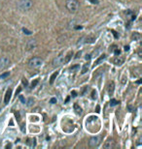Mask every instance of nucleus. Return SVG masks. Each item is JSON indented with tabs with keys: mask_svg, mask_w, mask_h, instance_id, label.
<instances>
[{
	"mask_svg": "<svg viewBox=\"0 0 142 149\" xmlns=\"http://www.w3.org/2000/svg\"><path fill=\"white\" fill-rule=\"evenodd\" d=\"M80 69V66L79 65H75V66H73V67H71L70 68V71H71V73H75V72H78V70Z\"/></svg>",
	"mask_w": 142,
	"mask_h": 149,
	"instance_id": "obj_17",
	"label": "nucleus"
},
{
	"mask_svg": "<svg viewBox=\"0 0 142 149\" xmlns=\"http://www.w3.org/2000/svg\"><path fill=\"white\" fill-rule=\"evenodd\" d=\"M65 7L68 10V12L74 14V13L78 12V10L80 8V2L78 0H66Z\"/></svg>",
	"mask_w": 142,
	"mask_h": 149,
	"instance_id": "obj_1",
	"label": "nucleus"
},
{
	"mask_svg": "<svg viewBox=\"0 0 142 149\" xmlns=\"http://www.w3.org/2000/svg\"><path fill=\"white\" fill-rule=\"evenodd\" d=\"M55 102H56V99H55V98H53V99L51 100V103H52V104H55Z\"/></svg>",
	"mask_w": 142,
	"mask_h": 149,
	"instance_id": "obj_26",
	"label": "nucleus"
},
{
	"mask_svg": "<svg viewBox=\"0 0 142 149\" xmlns=\"http://www.w3.org/2000/svg\"><path fill=\"white\" fill-rule=\"evenodd\" d=\"M11 65V60L7 56H1L0 57V70H4L8 68Z\"/></svg>",
	"mask_w": 142,
	"mask_h": 149,
	"instance_id": "obj_4",
	"label": "nucleus"
},
{
	"mask_svg": "<svg viewBox=\"0 0 142 149\" xmlns=\"http://www.w3.org/2000/svg\"><path fill=\"white\" fill-rule=\"evenodd\" d=\"M113 62H114V64L116 66H121L125 62V57L124 56H117L114 60H113Z\"/></svg>",
	"mask_w": 142,
	"mask_h": 149,
	"instance_id": "obj_9",
	"label": "nucleus"
},
{
	"mask_svg": "<svg viewBox=\"0 0 142 149\" xmlns=\"http://www.w3.org/2000/svg\"><path fill=\"white\" fill-rule=\"evenodd\" d=\"M20 99L22 100V102L23 104H25V101H24V99H23V97H22V96H20Z\"/></svg>",
	"mask_w": 142,
	"mask_h": 149,
	"instance_id": "obj_28",
	"label": "nucleus"
},
{
	"mask_svg": "<svg viewBox=\"0 0 142 149\" xmlns=\"http://www.w3.org/2000/svg\"><path fill=\"white\" fill-rule=\"evenodd\" d=\"M105 59H106V55L105 54H103V55H101L100 57H99L98 59H97V60L95 61V65H99V64H101L104 60H105Z\"/></svg>",
	"mask_w": 142,
	"mask_h": 149,
	"instance_id": "obj_13",
	"label": "nucleus"
},
{
	"mask_svg": "<svg viewBox=\"0 0 142 149\" xmlns=\"http://www.w3.org/2000/svg\"><path fill=\"white\" fill-rule=\"evenodd\" d=\"M100 142H101V138L95 136V137H93V138L90 139L89 144H90V146H92V147H97L99 144H100Z\"/></svg>",
	"mask_w": 142,
	"mask_h": 149,
	"instance_id": "obj_6",
	"label": "nucleus"
},
{
	"mask_svg": "<svg viewBox=\"0 0 142 149\" xmlns=\"http://www.w3.org/2000/svg\"><path fill=\"white\" fill-rule=\"evenodd\" d=\"M99 111H100V110H99V106H97L96 107V112H99Z\"/></svg>",
	"mask_w": 142,
	"mask_h": 149,
	"instance_id": "obj_31",
	"label": "nucleus"
},
{
	"mask_svg": "<svg viewBox=\"0 0 142 149\" xmlns=\"http://www.w3.org/2000/svg\"><path fill=\"white\" fill-rule=\"evenodd\" d=\"M22 82H23V84H25V85H26V84H27V81H26V80H25V79H22Z\"/></svg>",
	"mask_w": 142,
	"mask_h": 149,
	"instance_id": "obj_30",
	"label": "nucleus"
},
{
	"mask_svg": "<svg viewBox=\"0 0 142 149\" xmlns=\"http://www.w3.org/2000/svg\"><path fill=\"white\" fill-rule=\"evenodd\" d=\"M8 147H11V144H8V145H6V148H8Z\"/></svg>",
	"mask_w": 142,
	"mask_h": 149,
	"instance_id": "obj_35",
	"label": "nucleus"
},
{
	"mask_svg": "<svg viewBox=\"0 0 142 149\" xmlns=\"http://www.w3.org/2000/svg\"><path fill=\"white\" fill-rule=\"evenodd\" d=\"M10 74V73L9 72H7V73H4V74H2L1 76H0V79H5V78H7L8 76Z\"/></svg>",
	"mask_w": 142,
	"mask_h": 149,
	"instance_id": "obj_20",
	"label": "nucleus"
},
{
	"mask_svg": "<svg viewBox=\"0 0 142 149\" xmlns=\"http://www.w3.org/2000/svg\"><path fill=\"white\" fill-rule=\"evenodd\" d=\"M26 50H34L36 47H37V42H36V40H34V39H31V40H28L27 41V43H26Z\"/></svg>",
	"mask_w": 142,
	"mask_h": 149,
	"instance_id": "obj_7",
	"label": "nucleus"
},
{
	"mask_svg": "<svg viewBox=\"0 0 142 149\" xmlns=\"http://www.w3.org/2000/svg\"><path fill=\"white\" fill-rule=\"evenodd\" d=\"M64 54L61 53L60 54L59 56H56L55 59H54V61H53V66L54 67H56V66H60L64 63Z\"/></svg>",
	"mask_w": 142,
	"mask_h": 149,
	"instance_id": "obj_5",
	"label": "nucleus"
},
{
	"mask_svg": "<svg viewBox=\"0 0 142 149\" xmlns=\"http://www.w3.org/2000/svg\"><path fill=\"white\" fill-rule=\"evenodd\" d=\"M114 88H115V84H114V82H113V81H111L109 83V85H108V93H109V95H112L113 93H114Z\"/></svg>",
	"mask_w": 142,
	"mask_h": 149,
	"instance_id": "obj_11",
	"label": "nucleus"
},
{
	"mask_svg": "<svg viewBox=\"0 0 142 149\" xmlns=\"http://www.w3.org/2000/svg\"><path fill=\"white\" fill-rule=\"evenodd\" d=\"M38 82H39V79H34V81H32V83H31V87H32V88L35 87V86L38 84Z\"/></svg>",
	"mask_w": 142,
	"mask_h": 149,
	"instance_id": "obj_21",
	"label": "nucleus"
},
{
	"mask_svg": "<svg viewBox=\"0 0 142 149\" xmlns=\"http://www.w3.org/2000/svg\"><path fill=\"white\" fill-rule=\"evenodd\" d=\"M126 76L124 74V76L122 77V83H123V84H125V83H126Z\"/></svg>",
	"mask_w": 142,
	"mask_h": 149,
	"instance_id": "obj_24",
	"label": "nucleus"
},
{
	"mask_svg": "<svg viewBox=\"0 0 142 149\" xmlns=\"http://www.w3.org/2000/svg\"><path fill=\"white\" fill-rule=\"evenodd\" d=\"M131 39H140V34L137 33V32H135V33L131 36Z\"/></svg>",
	"mask_w": 142,
	"mask_h": 149,
	"instance_id": "obj_19",
	"label": "nucleus"
},
{
	"mask_svg": "<svg viewBox=\"0 0 142 149\" xmlns=\"http://www.w3.org/2000/svg\"><path fill=\"white\" fill-rule=\"evenodd\" d=\"M115 54H116V55H119V54H120V50L116 49V50H115Z\"/></svg>",
	"mask_w": 142,
	"mask_h": 149,
	"instance_id": "obj_27",
	"label": "nucleus"
},
{
	"mask_svg": "<svg viewBox=\"0 0 142 149\" xmlns=\"http://www.w3.org/2000/svg\"><path fill=\"white\" fill-rule=\"evenodd\" d=\"M86 40H87V41H86V43L91 44V43H93V42L95 41V38H94V37H91V36H90V37H87V38H86Z\"/></svg>",
	"mask_w": 142,
	"mask_h": 149,
	"instance_id": "obj_18",
	"label": "nucleus"
},
{
	"mask_svg": "<svg viewBox=\"0 0 142 149\" xmlns=\"http://www.w3.org/2000/svg\"><path fill=\"white\" fill-rule=\"evenodd\" d=\"M117 104H118V102H117L116 100H112V101H111V106H112V107H113V106H116Z\"/></svg>",
	"mask_w": 142,
	"mask_h": 149,
	"instance_id": "obj_22",
	"label": "nucleus"
},
{
	"mask_svg": "<svg viewBox=\"0 0 142 149\" xmlns=\"http://www.w3.org/2000/svg\"><path fill=\"white\" fill-rule=\"evenodd\" d=\"M12 97V90L11 89H8V90L6 91V94H5V98H4V103L5 104H8L10 99Z\"/></svg>",
	"mask_w": 142,
	"mask_h": 149,
	"instance_id": "obj_10",
	"label": "nucleus"
},
{
	"mask_svg": "<svg viewBox=\"0 0 142 149\" xmlns=\"http://www.w3.org/2000/svg\"><path fill=\"white\" fill-rule=\"evenodd\" d=\"M58 74H59V72H55V73L52 74V77H51V79H50V83H51V84H53V83H54V81H55V78L58 77Z\"/></svg>",
	"mask_w": 142,
	"mask_h": 149,
	"instance_id": "obj_15",
	"label": "nucleus"
},
{
	"mask_svg": "<svg viewBox=\"0 0 142 149\" xmlns=\"http://www.w3.org/2000/svg\"><path fill=\"white\" fill-rule=\"evenodd\" d=\"M90 69V64L89 63H86V64H84L83 68H82V71H81V74H86Z\"/></svg>",
	"mask_w": 142,
	"mask_h": 149,
	"instance_id": "obj_12",
	"label": "nucleus"
},
{
	"mask_svg": "<svg viewBox=\"0 0 142 149\" xmlns=\"http://www.w3.org/2000/svg\"><path fill=\"white\" fill-rule=\"evenodd\" d=\"M34 3L32 0H20L18 2V9L21 11H28L33 7Z\"/></svg>",
	"mask_w": 142,
	"mask_h": 149,
	"instance_id": "obj_2",
	"label": "nucleus"
},
{
	"mask_svg": "<svg viewBox=\"0 0 142 149\" xmlns=\"http://www.w3.org/2000/svg\"><path fill=\"white\" fill-rule=\"evenodd\" d=\"M71 95H72L73 97H75L76 96V91H72V92H71Z\"/></svg>",
	"mask_w": 142,
	"mask_h": 149,
	"instance_id": "obj_29",
	"label": "nucleus"
},
{
	"mask_svg": "<svg viewBox=\"0 0 142 149\" xmlns=\"http://www.w3.org/2000/svg\"><path fill=\"white\" fill-rule=\"evenodd\" d=\"M92 98H93V99H95V98H96V92H95V91H93V93H92Z\"/></svg>",
	"mask_w": 142,
	"mask_h": 149,
	"instance_id": "obj_25",
	"label": "nucleus"
},
{
	"mask_svg": "<svg viewBox=\"0 0 142 149\" xmlns=\"http://www.w3.org/2000/svg\"><path fill=\"white\" fill-rule=\"evenodd\" d=\"M103 147L106 149H113L115 147V141L113 140L112 139H109L105 141V143L103 144Z\"/></svg>",
	"mask_w": 142,
	"mask_h": 149,
	"instance_id": "obj_8",
	"label": "nucleus"
},
{
	"mask_svg": "<svg viewBox=\"0 0 142 149\" xmlns=\"http://www.w3.org/2000/svg\"><path fill=\"white\" fill-rule=\"evenodd\" d=\"M90 2H91L92 4H98V3H99L98 0H90Z\"/></svg>",
	"mask_w": 142,
	"mask_h": 149,
	"instance_id": "obj_23",
	"label": "nucleus"
},
{
	"mask_svg": "<svg viewBox=\"0 0 142 149\" xmlns=\"http://www.w3.org/2000/svg\"><path fill=\"white\" fill-rule=\"evenodd\" d=\"M80 55H81V52H78V53H77V55H76V58H78Z\"/></svg>",
	"mask_w": 142,
	"mask_h": 149,
	"instance_id": "obj_33",
	"label": "nucleus"
},
{
	"mask_svg": "<svg viewBox=\"0 0 142 149\" xmlns=\"http://www.w3.org/2000/svg\"><path fill=\"white\" fill-rule=\"evenodd\" d=\"M129 49H130L129 46H127V47H125V50H129Z\"/></svg>",
	"mask_w": 142,
	"mask_h": 149,
	"instance_id": "obj_32",
	"label": "nucleus"
},
{
	"mask_svg": "<svg viewBox=\"0 0 142 149\" xmlns=\"http://www.w3.org/2000/svg\"><path fill=\"white\" fill-rule=\"evenodd\" d=\"M43 64H44V60L40 57H33L28 62V66L32 69H39L43 66Z\"/></svg>",
	"mask_w": 142,
	"mask_h": 149,
	"instance_id": "obj_3",
	"label": "nucleus"
},
{
	"mask_svg": "<svg viewBox=\"0 0 142 149\" xmlns=\"http://www.w3.org/2000/svg\"><path fill=\"white\" fill-rule=\"evenodd\" d=\"M91 57H90V55H87V57H86V59H90Z\"/></svg>",
	"mask_w": 142,
	"mask_h": 149,
	"instance_id": "obj_34",
	"label": "nucleus"
},
{
	"mask_svg": "<svg viewBox=\"0 0 142 149\" xmlns=\"http://www.w3.org/2000/svg\"><path fill=\"white\" fill-rule=\"evenodd\" d=\"M72 55H73V52L72 51H69L68 54L64 56V63H68L69 60L71 59V57H72Z\"/></svg>",
	"mask_w": 142,
	"mask_h": 149,
	"instance_id": "obj_14",
	"label": "nucleus"
},
{
	"mask_svg": "<svg viewBox=\"0 0 142 149\" xmlns=\"http://www.w3.org/2000/svg\"><path fill=\"white\" fill-rule=\"evenodd\" d=\"M74 109H75V112L77 114H81L82 113V109L79 107L78 104H75V105H74Z\"/></svg>",
	"mask_w": 142,
	"mask_h": 149,
	"instance_id": "obj_16",
	"label": "nucleus"
}]
</instances>
